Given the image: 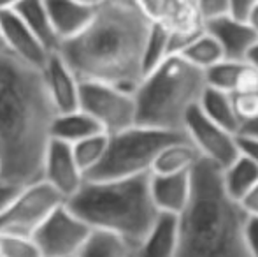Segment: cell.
Wrapping results in <instances>:
<instances>
[{"instance_id":"obj_3","label":"cell","mask_w":258,"mask_h":257,"mask_svg":"<svg viewBox=\"0 0 258 257\" xmlns=\"http://www.w3.org/2000/svg\"><path fill=\"white\" fill-rule=\"evenodd\" d=\"M248 213L227 194L221 169L202 159L191 171V195L177 215V257H249Z\"/></svg>"},{"instance_id":"obj_35","label":"cell","mask_w":258,"mask_h":257,"mask_svg":"<svg viewBox=\"0 0 258 257\" xmlns=\"http://www.w3.org/2000/svg\"><path fill=\"white\" fill-rule=\"evenodd\" d=\"M237 141H239V148L244 155H248L249 159L258 164V139L251 136H242V134H237Z\"/></svg>"},{"instance_id":"obj_19","label":"cell","mask_w":258,"mask_h":257,"mask_svg":"<svg viewBox=\"0 0 258 257\" xmlns=\"http://www.w3.org/2000/svg\"><path fill=\"white\" fill-rule=\"evenodd\" d=\"M202 161V155L191 144L188 136L172 141L156 155L151 173L153 175H174V173H190Z\"/></svg>"},{"instance_id":"obj_29","label":"cell","mask_w":258,"mask_h":257,"mask_svg":"<svg viewBox=\"0 0 258 257\" xmlns=\"http://www.w3.org/2000/svg\"><path fill=\"white\" fill-rule=\"evenodd\" d=\"M0 250L4 257H42L30 234L0 233Z\"/></svg>"},{"instance_id":"obj_5","label":"cell","mask_w":258,"mask_h":257,"mask_svg":"<svg viewBox=\"0 0 258 257\" xmlns=\"http://www.w3.org/2000/svg\"><path fill=\"white\" fill-rule=\"evenodd\" d=\"M204 71L181 55H169L143 76L134 90L136 124L184 132V118L206 90Z\"/></svg>"},{"instance_id":"obj_1","label":"cell","mask_w":258,"mask_h":257,"mask_svg":"<svg viewBox=\"0 0 258 257\" xmlns=\"http://www.w3.org/2000/svg\"><path fill=\"white\" fill-rule=\"evenodd\" d=\"M56 117L41 69L0 55V164L2 182L27 185L41 180Z\"/></svg>"},{"instance_id":"obj_6","label":"cell","mask_w":258,"mask_h":257,"mask_svg":"<svg viewBox=\"0 0 258 257\" xmlns=\"http://www.w3.org/2000/svg\"><path fill=\"white\" fill-rule=\"evenodd\" d=\"M184 136V132L144 127L139 124L109 134L104 159L86 180H118L148 175L151 173L156 155L167 144Z\"/></svg>"},{"instance_id":"obj_46","label":"cell","mask_w":258,"mask_h":257,"mask_svg":"<svg viewBox=\"0 0 258 257\" xmlns=\"http://www.w3.org/2000/svg\"><path fill=\"white\" fill-rule=\"evenodd\" d=\"M130 2H136V0H130Z\"/></svg>"},{"instance_id":"obj_2","label":"cell","mask_w":258,"mask_h":257,"mask_svg":"<svg viewBox=\"0 0 258 257\" xmlns=\"http://www.w3.org/2000/svg\"><path fill=\"white\" fill-rule=\"evenodd\" d=\"M151 21L136 2L111 0L86 28L56 52L79 79H97L134 92L143 79V49Z\"/></svg>"},{"instance_id":"obj_31","label":"cell","mask_w":258,"mask_h":257,"mask_svg":"<svg viewBox=\"0 0 258 257\" xmlns=\"http://www.w3.org/2000/svg\"><path fill=\"white\" fill-rule=\"evenodd\" d=\"M195 7H197L199 16L202 18L204 23L230 14V2L228 0H195Z\"/></svg>"},{"instance_id":"obj_25","label":"cell","mask_w":258,"mask_h":257,"mask_svg":"<svg viewBox=\"0 0 258 257\" xmlns=\"http://www.w3.org/2000/svg\"><path fill=\"white\" fill-rule=\"evenodd\" d=\"M184 60H188L191 65L199 67L201 71H206L211 65L218 64L220 60H223V52L221 46L218 44V41L204 28V32L197 35L183 52L179 53Z\"/></svg>"},{"instance_id":"obj_4","label":"cell","mask_w":258,"mask_h":257,"mask_svg":"<svg viewBox=\"0 0 258 257\" xmlns=\"http://www.w3.org/2000/svg\"><path fill=\"white\" fill-rule=\"evenodd\" d=\"M67 206L92 229L119 236L136 248L160 212L150 192V173L118 180H86Z\"/></svg>"},{"instance_id":"obj_21","label":"cell","mask_w":258,"mask_h":257,"mask_svg":"<svg viewBox=\"0 0 258 257\" xmlns=\"http://www.w3.org/2000/svg\"><path fill=\"white\" fill-rule=\"evenodd\" d=\"M199 108L207 118L216 122L218 125H221V127H225L234 134H239L241 120H239L237 113H235L234 97H232L230 92L206 86L204 93H202L201 100H199Z\"/></svg>"},{"instance_id":"obj_9","label":"cell","mask_w":258,"mask_h":257,"mask_svg":"<svg viewBox=\"0 0 258 257\" xmlns=\"http://www.w3.org/2000/svg\"><path fill=\"white\" fill-rule=\"evenodd\" d=\"M90 233L92 227L79 219L67 202H61L34 231L32 238L42 257H74Z\"/></svg>"},{"instance_id":"obj_40","label":"cell","mask_w":258,"mask_h":257,"mask_svg":"<svg viewBox=\"0 0 258 257\" xmlns=\"http://www.w3.org/2000/svg\"><path fill=\"white\" fill-rule=\"evenodd\" d=\"M246 21H248V25L253 28V32L256 34L258 37V4L251 9V13L248 14V18H246Z\"/></svg>"},{"instance_id":"obj_12","label":"cell","mask_w":258,"mask_h":257,"mask_svg":"<svg viewBox=\"0 0 258 257\" xmlns=\"http://www.w3.org/2000/svg\"><path fill=\"white\" fill-rule=\"evenodd\" d=\"M136 4L151 23L162 25L170 34L197 35L204 30L195 0H136Z\"/></svg>"},{"instance_id":"obj_23","label":"cell","mask_w":258,"mask_h":257,"mask_svg":"<svg viewBox=\"0 0 258 257\" xmlns=\"http://www.w3.org/2000/svg\"><path fill=\"white\" fill-rule=\"evenodd\" d=\"M221 182L232 199L241 201L258 183V164L241 151L230 166L221 169Z\"/></svg>"},{"instance_id":"obj_39","label":"cell","mask_w":258,"mask_h":257,"mask_svg":"<svg viewBox=\"0 0 258 257\" xmlns=\"http://www.w3.org/2000/svg\"><path fill=\"white\" fill-rule=\"evenodd\" d=\"M246 64H249L251 67H255L258 71V41L255 42V44L251 46V49L248 52V55H246Z\"/></svg>"},{"instance_id":"obj_32","label":"cell","mask_w":258,"mask_h":257,"mask_svg":"<svg viewBox=\"0 0 258 257\" xmlns=\"http://www.w3.org/2000/svg\"><path fill=\"white\" fill-rule=\"evenodd\" d=\"M244 92H258V71L246 62L242 65L241 72H239L234 88V93H244Z\"/></svg>"},{"instance_id":"obj_13","label":"cell","mask_w":258,"mask_h":257,"mask_svg":"<svg viewBox=\"0 0 258 257\" xmlns=\"http://www.w3.org/2000/svg\"><path fill=\"white\" fill-rule=\"evenodd\" d=\"M48 97L54 111L67 113L79 108V78L74 74L63 57L54 49L41 69Z\"/></svg>"},{"instance_id":"obj_34","label":"cell","mask_w":258,"mask_h":257,"mask_svg":"<svg viewBox=\"0 0 258 257\" xmlns=\"http://www.w3.org/2000/svg\"><path fill=\"white\" fill-rule=\"evenodd\" d=\"M230 2V16L246 20L251 9L258 4V0H228Z\"/></svg>"},{"instance_id":"obj_33","label":"cell","mask_w":258,"mask_h":257,"mask_svg":"<svg viewBox=\"0 0 258 257\" xmlns=\"http://www.w3.org/2000/svg\"><path fill=\"white\" fill-rule=\"evenodd\" d=\"M246 245L249 257H258V217H248L246 222Z\"/></svg>"},{"instance_id":"obj_11","label":"cell","mask_w":258,"mask_h":257,"mask_svg":"<svg viewBox=\"0 0 258 257\" xmlns=\"http://www.w3.org/2000/svg\"><path fill=\"white\" fill-rule=\"evenodd\" d=\"M41 178L48 185H51L65 202L74 197L86 182L85 173L79 169L78 162L74 161L71 144L53 139V137L44 155Z\"/></svg>"},{"instance_id":"obj_20","label":"cell","mask_w":258,"mask_h":257,"mask_svg":"<svg viewBox=\"0 0 258 257\" xmlns=\"http://www.w3.org/2000/svg\"><path fill=\"white\" fill-rule=\"evenodd\" d=\"M100 132H104L102 127L81 108L74 111H67V113H58L51 125L53 139L63 141L67 144H74L85 137Z\"/></svg>"},{"instance_id":"obj_43","label":"cell","mask_w":258,"mask_h":257,"mask_svg":"<svg viewBox=\"0 0 258 257\" xmlns=\"http://www.w3.org/2000/svg\"><path fill=\"white\" fill-rule=\"evenodd\" d=\"M0 55H9V52H7V46H6V41H4L2 30H0Z\"/></svg>"},{"instance_id":"obj_10","label":"cell","mask_w":258,"mask_h":257,"mask_svg":"<svg viewBox=\"0 0 258 257\" xmlns=\"http://www.w3.org/2000/svg\"><path fill=\"white\" fill-rule=\"evenodd\" d=\"M184 134L199 150L202 159L216 166L218 169H225L241 155L237 134L207 118L199 104L186 113Z\"/></svg>"},{"instance_id":"obj_38","label":"cell","mask_w":258,"mask_h":257,"mask_svg":"<svg viewBox=\"0 0 258 257\" xmlns=\"http://www.w3.org/2000/svg\"><path fill=\"white\" fill-rule=\"evenodd\" d=\"M239 134H242V136H251V137H256L258 139V117L255 120L242 125L241 130H239Z\"/></svg>"},{"instance_id":"obj_16","label":"cell","mask_w":258,"mask_h":257,"mask_svg":"<svg viewBox=\"0 0 258 257\" xmlns=\"http://www.w3.org/2000/svg\"><path fill=\"white\" fill-rule=\"evenodd\" d=\"M150 192L160 213L181 215L191 195V171L174 175L150 173Z\"/></svg>"},{"instance_id":"obj_14","label":"cell","mask_w":258,"mask_h":257,"mask_svg":"<svg viewBox=\"0 0 258 257\" xmlns=\"http://www.w3.org/2000/svg\"><path fill=\"white\" fill-rule=\"evenodd\" d=\"M0 30L11 57L32 67L42 69L51 52L44 48V44L35 37L34 32L23 23V20L13 9L0 11Z\"/></svg>"},{"instance_id":"obj_24","label":"cell","mask_w":258,"mask_h":257,"mask_svg":"<svg viewBox=\"0 0 258 257\" xmlns=\"http://www.w3.org/2000/svg\"><path fill=\"white\" fill-rule=\"evenodd\" d=\"M74 257H132V248L116 234L92 229Z\"/></svg>"},{"instance_id":"obj_36","label":"cell","mask_w":258,"mask_h":257,"mask_svg":"<svg viewBox=\"0 0 258 257\" xmlns=\"http://www.w3.org/2000/svg\"><path fill=\"white\" fill-rule=\"evenodd\" d=\"M239 202L248 217H258V183Z\"/></svg>"},{"instance_id":"obj_7","label":"cell","mask_w":258,"mask_h":257,"mask_svg":"<svg viewBox=\"0 0 258 257\" xmlns=\"http://www.w3.org/2000/svg\"><path fill=\"white\" fill-rule=\"evenodd\" d=\"M79 108L88 113L105 134L136 125L134 92L97 79H79Z\"/></svg>"},{"instance_id":"obj_17","label":"cell","mask_w":258,"mask_h":257,"mask_svg":"<svg viewBox=\"0 0 258 257\" xmlns=\"http://www.w3.org/2000/svg\"><path fill=\"white\" fill-rule=\"evenodd\" d=\"M58 46L79 35L92 21L95 11L81 6L76 0H44Z\"/></svg>"},{"instance_id":"obj_18","label":"cell","mask_w":258,"mask_h":257,"mask_svg":"<svg viewBox=\"0 0 258 257\" xmlns=\"http://www.w3.org/2000/svg\"><path fill=\"white\" fill-rule=\"evenodd\" d=\"M132 257H177V217L160 213Z\"/></svg>"},{"instance_id":"obj_42","label":"cell","mask_w":258,"mask_h":257,"mask_svg":"<svg viewBox=\"0 0 258 257\" xmlns=\"http://www.w3.org/2000/svg\"><path fill=\"white\" fill-rule=\"evenodd\" d=\"M21 0H0V11H11L20 4Z\"/></svg>"},{"instance_id":"obj_37","label":"cell","mask_w":258,"mask_h":257,"mask_svg":"<svg viewBox=\"0 0 258 257\" xmlns=\"http://www.w3.org/2000/svg\"><path fill=\"white\" fill-rule=\"evenodd\" d=\"M18 190V185H11V183H0V212L7 206V202L13 199L14 192Z\"/></svg>"},{"instance_id":"obj_41","label":"cell","mask_w":258,"mask_h":257,"mask_svg":"<svg viewBox=\"0 0 258 257\" xmlns=\"http://www.w3.org/2000/svg\"><path fill=\"white\" fill-rule=\"evenodd\" d=\"M76 2H79L81 6H85V7H90V9H99V7H102L104 4H107V2H111V0H76Z\"/></svg>"},{"instance_id":"obj_45","label":"cell","mask_w":258,"mask_h":257,"mask_svg":"<svg viewBox=\"0 0 258 257\" xmlns=\"http://www.w3.org/2000/svg\"><path fill=\"white\" fill-rule=\"evenodd\" d=\"M0 257H4V255H2V250H0Z\"/></svg>"},{"instance_id":"obj_44","label":"cell","mask_w":258,"mask_h":257,"mask_svg":"<svg viewBox=\"0 0 258 257\" xmlns=\"http://www.w3.org/2000/svg\"><path fill=\"white\" fill-rule=\"evenodd\" d=\"M0 183H2V164H0Z\"/></svg>"},{"instance_id":"obj_22","label":"cell","mask_w":258,"mask_h":257,"mask_svg":"<svg viewBox=\"0 0 258 257\" xmlns=\"http://www.w3.org/2000/svg\"><path fill=\"white\" fill-rule=\"evenodd\" d=\"M13 11L34 32V35L44 44L48 52L58 49V39L53 32L44 0H21Z\"/></svg>"},{"instance_id":"obj_15","label":"cell","mask_w":258,"mask_h":257,"mask_svg":"<svg viewBox=\"0 0 258 257\" xmlns=\"http://www.w3.org/2000/svg\"><path fill=\"white\" fill-rule=\"evenodd\" d=\"M204 28L218 41L227 60L244 62L251 46L258 41L256 34L246 20H239L230 14L204 23Z\"/></svg>"},{"instance_id":"obj_28","label":"cell","mask_w":258,"mask_h":257,"mask_svg":"<svg viewBox=\"0 0 258 257\" xmlns=\"http://www.w3.org/2000/svg\"><path fill=\"white\" fill-rule=\"evenodd\" d=\"M244 62H235V60H220L218 64L211 65L209 69L204 71L206 76V85L211 88L223 90V92L234 93L235 81H237V76L241 72Z\"/></svg>"},{"instance_id":"obj_8","label":"cell","mask_w":258,"mask_h":257,"mask_svg":"<svg viewBox=\"0 0 258 257\" xmlns=\"http://www.w3.org/2000/svg\"><path fill=\"white\" fill-rule=\"evenodd\" d=\"M65 202L44 180L18 187L13 199L0 212V233L34 234L54 208Z\"/></svg>"},{"instance_id":"obj_30","label":"cell","mask_w":258,"mask_h":257,"mask_svg":"<svg viewBox=\"0 0 258 257\" xmlns=\"http://www.w3.org/2000/svg\"><path fill=\"white\" fill-rule=\"evenodd\" d=\"M234 97V108L241 120V127L258 117V92L232 93Z\"/></svg>"},{"instance_id":"obj_27","label":"cell","mask_w":258,"mask_h":257,"mask_svg":"<svg viewBox=\"0 0 258 257\" xmlns=\"http://www.w3.org/2000/svg\"><path fill=\"white\" fill-rule=\"evenodd\" d=\"M169 57V30L158 23H151L143 49V76L153 71Z\"/></svg>"},{"instance_id":"obj_26","label":"cell","mask_w":258,"mask_h":257,"mask_svg":"<svg viewBox=\"0 0 258 257\" xmlns=\"http://www.w3.org/2000/svg\"><path fill=\"white\" fill-rule=\"evenodd\" d=\"M107 139L109 134L100 132L71 144L74 161L78 162L79 169L85 173V176H88L104 159L105 148H107Z\"/></svg>"}]
</instances>
